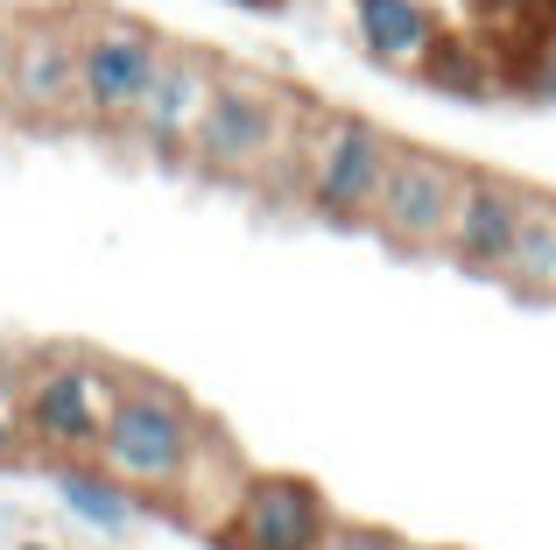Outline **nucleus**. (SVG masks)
Instances as JSON below:
<instances>
[{"label": "nucleus", "mask_w": 556, "mask_h": 550, "mask_svg": "<svg viewBox=\"0 0 556 550\" xmlns=\"http://www.w3.org/2000/svg\"><path fill=\"white\" fill-rule=\"evenodd\" d=\"M198 430H204L198 410H190L169 382L127 374L92 459H99V473H113V480L127 487V495H169L177 473H184V459H190V445H198Z\"/></svg>", "instance_id": "nucleus-2"}, {"label": "nucleus", "mask_w": 556, "mask_h": 550, "mask_svg": "<svg viewBox=\"0 0 556 550\" xmlns=\"http://www.w3.org/2000/svg\"><path fill=\"white\" fill-rule=\"evenodd\" d=\"M458 184H465V170L451 163V155L402 149V141H394L388 177H380V198H374V220L367 226H380V240H394V248H408V254L444 248V226H451V205H458Z\"/></svg>", "instance_id": "nucleus-7"}, {"label": "nucleus", "mask_w": 556, "mask_h": 550, "mask_svg": "<svg viewBox=\"0 0 556 550\" xmlns=\"http://www.w3.org/2000/svg\"><path fill=\"white\" fill-rule=\"evenodd\" d=\"M416 78L430 85V92H444V99H465V107H479V99L501 92V64H493V50L472 42V36H437L430 50H422Z\"/></svg>", "instance_id": "nucleus-12"}, {"label": "nucleus", "mask_w": 556, "mask_h": 550, "mask_svg": "<svg viewBox=\"0 0 556 550\" xmlns=\"http://www.w3.org/2000/svg\"><path fill=\"white\" fill-rule=\"evenodd\" d=\"M0 99L22 121H64V113H78V28H71V14H28V22H14Z\"/></svg>", "instance_id": "nucleus-8"}, {"label": "nucleus", "mask_w": 556, "mask_h": 550, "mask_svg": "<svg viewBox=\"0 0 556 550\" xmlns=\"http://www.w3.org/2000/svg\"><path fill=\"white\" fill-rule=\"evenodd\" d=\"M121 367L92 353H42L22 374V438L56 459H92L113 402H121Z\"/></svg>", "instance_id": "nucleus-3"}, {"label": "nucleus", "mask_w": 556, "mask_h": 550, "mask_svg": "<svg viewBox=\"0 0 556 550\" xmlns=\"http://www.w3.org/2000/svg\"><path fill=\"white\" fill-rule=\"evenodd\" d=\"M56 495H64V509L78 515V523H92L99 537H121V529L135 523V495L99 466H64L56 473Z\"/></svg>", "instance_id": "nucleus-14"}, {"label": "nucleus", "mask_w": 556, "mask_h": 550, "mask_svg": "<svg viewBox=\"0 0 556 550\" xmlns=\"http://www.w3.org/2000/svg\"><path fill=\"white\" fill-rule=\"evenodd\" d=\"M296 149H303V205L331 226H359L374 220V198L380 177H388V155L394 141L380 135L374 121L359 113H303L296 127Z\"/></svg>", "instance_id": "nucleus-4"}, {"label": "nucleus", "mask_w": 556, "mask_h": 550, "mask_svg": "<svg viewBox=\"0 0 556 550\" xmlns=\"http://www.w3.org/2000/svg\"><path fill=\"white\" fill-rule=\"evenodd\" d=\"M8 50H14V14L0 8V85H8Z\"/></svg>", "instance_id": "nucleus-19"}, {"label": "nucleus", "mask_w": 556, "mask_h": 550, "mask_svg": "<svg viewBox=\"0 0 556 550\" xmlns=\"http://www.w3.org/2000/svg\"><path fill=\"white\" fill-rule=\"evenodd\" d=\"M303 113H311V107H296L282 85L218 64V85H212V99H204L198 127H190L184 155L198 170H212V177H261V170L296 141Z\"/></svg>", "instance_id": "nucleus-1"}, {"label": "nucleus", "mask_w": 556, "mask_h": 550, "mask_svg": "<svg viewBox=\"0 0 556 550\" xmlns=\"http://www.w3.org/2000/svg\"><path fill=\"white\" fill-rule=\"evenodd\" d=\"M71 28H78V113L99 127H121L169 42L149 22L106 8H71Z\"/></svg>", "instance_id": "nucleus-5"}, {"label": "nucleus", "mask_w": 556, "mask_h": 550, "mask_svg": "<svg viewBox=\"0 0 556 550\" xmlns=\"http://www.w3.org/2000/svg\"><path fill=\"white\" fill-rule=\"evenodd\" d=\"M22 374H0V466L22 452Z\"/></svg>", "instance_id": "nucleus-15"}, {"label": "nucleus", "mask_w": 556, "mask_h": 550, "mask_svg": "<svg viewBox=\"0 0 556 550\" xmlns=\"http://www.w3.org/2000/svg\"><path fill=\"white\" fill-rule=\"evenodd\" d=\"M515 220H521V184L465 170L458 205H451V226H444V248L472 275H501L507 248H515Z\"/></svg>", "instance_id": "nucleus-10"}, {"label": "nucleus", "mask_w": 556, "mask_h": 550, "mask_svg": "<svg viewBox=\"0 0 556 550\" xmlns=\"http://www.w3.org/2000/svg\"><path fill=\"white\" fill-rule=\"evenodd\" d=\"M521 85H529L535 99H549V107H556V28H549L543 42H529V78H521Z\"/></svg>", "instance_id": "nucleus-17"}, {"label": "nucleus", "mask_w": 556, "mask_h": 550, "mask_svg": "<svg viewBox=\"0 0 556 550\" xmlns=\"http://www.w3.org/2000/svg\"><path fill=\"white\" fill-rule=\"evenodd\" d=\"M331 537V509L303 473H247L232 509L212 523L218 550H317Z\"/></svg>", "instance_id": "nucleus-6"}, {"label": "nucleus", "mask_w": 556, "mask_h": 550, "mask_svg": "<svg viewBox=\"0 0 556 550\" xmlns=\"http://www.w3.org/2000/svg\"><path fill=\"white\" fill-rule=\"evenodd\" d=\"M317 550H408V543L388 537V529H367V523H331V537Z\"/></svg>", "instance_id": "nucleus-16"}, {"label": "nucleus", "mask_w": 556, "mask_h": 550, "mask_svg": "<svg viewBox=\"0 0 556 550\" xmlns=\"http://www.w3.org/2000/svg\"><path fill=\"white\" fill-rule=\"evenodd\" d=\"M212 85H218V57H204V50H163L155 78L141 85L135 113H127L121 127L149 155H184L190 149V127H198V113H204V99H212Z\"/></svg>", "instance_id": "nucleus-9"}, {"label": "nucleus", "mask_w": 556, "mask_h": 550, "mask_svg": "<svg viewBox=\"0 0 556 550\" xmlns=\"http://www.w3.org/2000/svg\"><path fill=\"white\" fill-rule=\"evenodd\" d=\"M501 275L529 297H556V198L521 191V220H515V248H507Z\"/></svg>", "instance_id": "nucleus-13"}, {"label": "nucleus", "mask_w": 556, "mask_h": 550, "mask_svg": "<svg viewBox=\"0 0 556 550\" xmlns=\"http://www.w3.org/2000/svg\"><path fill=\"white\" fill-rule=\"evenodd\" d=\"M226 8H240V14H282L289 0H226Z\"/></svg>", "instance_id": "nucleus-20"}, {"label": "nucleus", "mask_w": 556, "mask_h": 550, "mask_svg": "<svg viewBox=\"0 0 556 550\" xmlns=\"http://www.w3.org/2000/svg\"><path fill=\"white\" fill-rule=\"evenodd\" d=\"M549 8H556V0H479V14H493V22H521V28L549 22Z\"/></svg>", "instance_id": "nucleus-18"}, {"label": "nucleus", "mask_w": 556, "mask_h": 550, "mask_svg": "<svg viewBox=\"0 0 556 550\" xmlns=\"http://www.w3.org/2000/svg\"><path fill=\"white\" fill-rule=\"evenodd\" d=\"M14 550H50V543H14Z\"/></svg>", "instance_id": "nucleus-21"}, {"label": "nucleus", "mask_w": 556, "mask_h": 550, "mask_svg": "<svg viewBox=\"0 0 556 550\" xmlns=\"http://www.w3.org/2000/svg\"><path fill=\"white\" fill-rule=\"evenodd\" d=\"M353 36L380 71H416L422 50L444 36L430 0H353Z\"/></svg>", "instance_id": "nucleus-11"}]
</instances>
